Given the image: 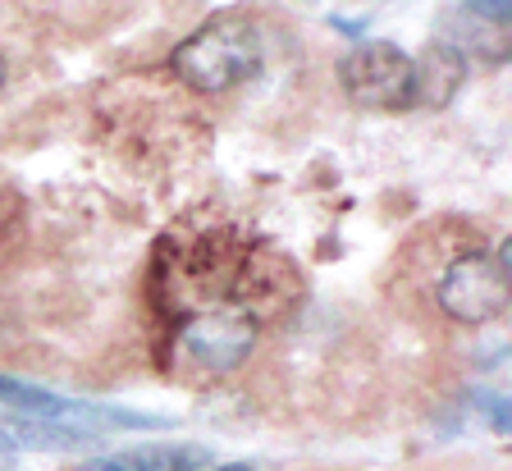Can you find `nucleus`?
<instances>
[{
	"instance_id": "obj_6",
	"label": "nucleus",
	"mask_w": 512,
	"mask_h": 471,
	"mask_svg": "<svg viewBox=\"0 0 512 471\" xmlns=\"http://www.w3.org/2000/svg\"><path fill=\"white\" fill-rule=\"evenodd\" d=\"M124 471H202L206 453L202 449H133L119 453Z\"/></svg>"
},
{
	"instance_id": "obj_5",
	"label": "nucleus",
	"mask_w": 512,
	"mask_h": 471,
	"mask_svg": "<svg viewBox=\"0 0 512 471\" xmlns=\"http://www.w3.org/2000/svg\"><path fill=\"white\" fill-rule=\"evenodd\" d=\"M462 78H467V60L453 42H430L426 51L412 60V106L439 110L458 97Z\"/></svg>"
},
{
	"instance_id": "obj_10",
	"label": "nucleus",
	"mask_w": 512,
	"mask_h": 471,
	"mask_svg": "<svg viewBox=\"0 0 512 471\" xmlns=\"http://www.w3.org/2000/svg\"><path fill=\"white\" fill-rule=\"evenodd\" d=\"M0 87H5V55H0Z\"/></svg>"
},
{
	"instance_id": "obj_4",
	"label": "nucleus",
	"mask_w": 512,
	"mask_h": 471,
	"mask_svg": "<svg viewBox=\"0 0 512 471\" xmlns=\"http://www.w3.org/2000/svg\"><path fill=\"white\" fill-rule=\"evenodd\" d=\"M256 343V321L243 307H211L197 311L179 334V348L192 366H202L211 375H224L247 362Z\"/></svg>"
},
{
	"instance_id": "obj_7",
	"label": "nucleus",
	"mask_w": 512,
	"mask_h": 471,
	"mask_svg": "<svg viewBox=\"0 0 512 471\" xmlns=\"http://www.w3.org/2000/svg\"><path fill=\"white\" fill-rule=\"evenodd\" d=\"M467 5L480 19H494V23H508V14H512V0H467Z\"/></svg>"
},
{
	"instance_id": "obj_9",
	"label": "nucleus",
	"mask_w": 512,
	"mask_h": 471,
	"mask_svg": "<svg viewBox=\"0 0 512 471\" xmlns=\"http://www.w3.org/2000/svg\"><path fill=\"white\" fill-rule=\"evenodd\" d=\"M215 471H252V462H224V467H215Z\"/></svg>"
},
{
	"instance_id": "obj_3",
	"label": "nucleus",
	"mask_w": 512,
	"mask_h": 471,
	"mask_svg": "<svg viewBox=\"0 0 512 471\" xmlns=\"http://www.w3.org/2000/svg\"><path fill=\"white\" fill-rule=\"evenodd\" d=\"M343 92L362 110L412 106V55L394 42H357L339 65Z\"/></svg>"
},
{
	"instance_id": "obj_1",
	"label": "nucleus",
	"mask_w": 512,
	"mask_h": 471,
	"mask_svg": "<svg viewBox=\"0 0 512 471\" xmlns=\"http://www.w3.org/2000/svg\"><path fill=\"white\" fill-rule=\"evenodd\" d=\"M261 69V28L243 14H215L174 51V74L197 92L238 87Z\"/></svg>"
},
{
	"instance_id": "obj_8",
	"label": "nucleus",
	"mask_w": 512,
	"mask_h": 471,
	"mask_svg": "<svg viewBox=\"0 0 512 471\" xmlns=\"http://www.w3.org/2000/svg\"><path fill=\"white\" fill-rule=\"evenodd\" d=\"M87 471H124V467H119V458H101V462H92Z\"/></svg>"
},
{
	"instance_id": "obj_2",
	"label": "nucleus",
	"mask_w": 512,
	"mask_h": 471,
	"mask_svg": "<svg viewBox=\"0 0 512 471\" xmlns=\"http://www.w3.org/2000/svg\"><path fill=\"white\" fill-rule=\"evenodd\" d=\"M512 289V266H508V247H499V257L485 252H467L439 279V307L444 316H453L458 325H485L508 307Z\"/></svg>"
},
{
	"instance_id": "obj_11",
	"label": "nucleus",
	"mask_w": 512,
	"mask_h": 471,
	"mask_svg": "<svg viewBox=\"0 0 512 471\" xmlns=\"http://www.w3.org/2000/svg\"><path fill=\"white\" fill-rule=\"evenodd\" d=\"M0 439H5V430H0Z\"/></svg>"
}]
</instances>
